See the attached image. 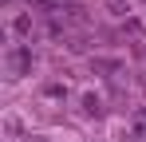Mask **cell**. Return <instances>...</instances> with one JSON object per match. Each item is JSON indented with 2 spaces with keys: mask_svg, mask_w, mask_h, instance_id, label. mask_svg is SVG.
Returning a JSON list of instances; mask_svg holds the SVG:
<instances>
[{
  "mask_svg": "<svg viewBox=\"0 0 146 142\" xmlns=\"http://www.w3.org/2000/svg\"><path fill=\"white\" fill-rule=\"evenodd\" d=\"M4 67H8V75H12V79L28 75V71H32V47L12 44V47H8V55H4Z\"/></svg>",
  "mask_w": 146,
  "mask_h": 142,
  "instance_id": "1",
  "label": "cell"
},
{
  "mask_svg": "<svg viewBox=\"0 0 146 142\" xmlns=\"http://www.w3.org/2000/svg\"><path fill=\"white\" fill-rule=\"evenodd\" d=\"M130 138H134V142H146V115H134V122H130Z\"/></svg>",
  "mask_w": 146,
  "mask_h": 142,
  "instance_id": "2",
  "label": "cell"
}]
</instances>
